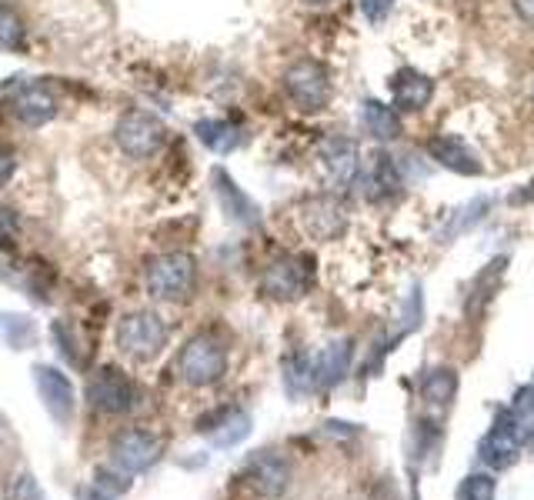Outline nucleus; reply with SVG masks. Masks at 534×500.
<instances>
[{"instance_id":"obj_10","label":"nucleus","mask_w":534,"mask_h":500,"mask_svg":"<svg viewBox=\"0 0 534 500\" xmlns=\"http://www.w3.org/2000/svg\"><path fill=\"white\" fill-rule=\"evenodd\" d=\"M7 107H11V114L21 120L24 127H44L61 114V104H57L54 90L41 84V80L14 84L11 97H7Z\"/></svg>"},{"instance_id":"obj_15","label":"nucleus","mask_w":534,"mask_h":500,"mask_svg":"<svg viewBox=\"0 0 534 500\" xmlns=\"http://www.w3.org/2000/svg\"><path fill=\"white\" fill-rule=\"evenodd\" d=\"M197 434L211 437L214 447H234L251 434V417H247L241 407L211 410V414H204L197 420Z\"/></svg>"},{"instance_id":"obj_23","label":"nucleus","mask_w":534,"mask_h":500,"mask_svg":"<svg viewBox=\"0 0 534 500\" xmlns=\"http://www.w3.org/2000/svg\"><path fill=\"white\" fill-rule=\"evenodd\" d=\"M0 50H7V54H24L27 50L24 17L11 4H0Z\"/></svg>"},{"instance_id":"obj_30","label":"nucleus","mask_w":534,"mask_h":500,"mask_svg":"<svg viewBox=\"0 0 534 500\" xmlns=\"http://www.w3.org/2000/svg\"><path fill=\"white\" fill-rule=\"evenodd\" d=\"M17 237H21V220H17L14 210L0 207V250L14 247Z\"/></svg>"},{"instance_id":"obj_2","label":"nucleus","mask_w":534,"mask_h":500,"mask_svg":"<svg viewBox=\"0 0 534 500\" xmlns=\"http://www.w3.org/2000/svg\"><path fill=\"white\" fill-rule=\"evenodd\" d=\"M177 374L187 387H211L227 374V347L214 334H194L177 354Z\"/></svg>"},{"instance_id":"obj_21","label":"nucleus","mask_w":534,"mask_h":500,"mask_svg":"<svg viewBox=\"0 0 534 500\" xmlns=\"http://www.w3.org/2000/svg\"><path fill=\"white\" fill-rule=\"evenodd\" d=\"M194 134L207 150H214V154H231V150H237L244 144V130L237 124H231V120H217V117L197 120Z\"/></svg>"},{"instance_id":"obj_14","label":"nucleus","mask_w":534,"mask_h":500,"mask_svg":"<svg viewBox=\"0 0 534 500\" xmlns=\"http://www.w3.org/2000/svg\"><path fill=\"white\" fill-rule=\"evenodd\" d=\"M214 194L221 200V210L237 227H261V207L237 187V180L224 167L214 170Z\"/></svg>"},{"instance_id":"obj_9","label":"nucleus","mask_w":534,"mask_h":500,"mask_svg":"<svg viewBox=\"0 0 534 500\" xmlns=\"http://www.w3.org/2000/svg\"><path fill=\"white\" fill-rule=\"evenodd\" d=\"M301 230L314 240H334L348 227V204L338 194H318L308 197L298 210Z\"/></svg>"},{"instance_id":"obj_19","label":"nucleus","mask_w":534,"mask_h":500,"mask_svg":"<svg viewBox=\"0 0 534 500\" xmlns=\"http://www.w3.org/2000/svg\"><path fill=\"white\" fill-rule=\"evenodd\" d=\"M478 454H481V460H484L488 467H498V470L511 467L514 460H518V454H521V437H518V430H514L511 424L491 430V434L481 440Z\"/></svg>"},{"instance_id":"obj_6","label":"nucleus","mask_w":534,"mask_h":500,"mask_svg":"<svg viewBox=\"0 0 534 500\" xmlns=\"http://www.w3.org/2000/svg\"><path fill=\"white\" fill-rule=\"evenodd\" d=\"M114 140L127 157L147 160L167 144V124L161 117H154L151 110H127V114L117 120Z\"/></svg>"},{"instance_id":"obj_31","label":"nucleus","mask_w":534,"mask_h":500,"mask_svg":"<svg viewBox=\"0 0 534 500\" xmlns=\"http://www.w3.org/2000/svg\"><path fill=\"white\" fill-rule=\"evenodd\" d=\"M391 7H394V0H361V10L371 24H384L391 14Z\"/></svg>"},{"instance_id":"obj_8","label":"nucleus","mask_w":534,"mask_h":500,"mask_svg":"<svg viewBox=\"0 0 534 500\" xmlns=\"http://www.w3.org/2000/svg\"><path fill=\"white\" fill-rule=\"evenodd\" d=\"M161 457H164L161 437H154L151 430H141V427L121 430L111 444V464L121 467L124 474H144V470H151Z\"/></svg>"},{"instance_id":"obj_20","label":"nucleus","mask_w":534,"mask_h":500,"mask_svg":"<svg viewBox=\"0 0 534 500\" xmlns=\"http://www.w3.org/2000/svg\"><path fill=\"white\" fill-rule=\"evenodd\" d=\"M351 364V344L341 340V344H328L321 354L311 357V370H314V387H331L348 374Z\"/></svg>"},{"instance_id":"obj_35","label":"nucleus","mask_w":534,"mask_h":500,"mask_svg":"<svg viewBox=\"0 0 534 500\" xmlns=\"http://www.w3.org/2000/svg\"><path fill=\"white\" fill-rule=\"evenodd\" d=\"M514 10L528 27H534V0H514Z\"/></svg>"},{"instance_id":"obj_26","label":"nucleus","mask_w":534,"mask_h":500,"mask_svg":"<svg viewBox=\"0 0 534 500\" xmlns=\"http://www.w3.org/2000/svg\"><path fill=\"white\" fill-rule=\"evenodd\" d=\"M0 334L14 350H27L37 340L34 320H27L24 314H0Z\"/></svg>"},{"instance_id":"obj_17","label":"nucleus","mask_w":534,"mask_h":500,"mask_svg":"<svg viewBox=\"0 0 534 500\" xmlns=\"http://www.w3.org/2000/svg\"><path fill=\"white\" fill-rule=\"evenodd\" d=\"M428 154H431V160H438L441 167H448V170H454V174H464V177H478L484 170L478 154H474V150L454 134H438V137H434L428 144Z\"/></svg>"},{"instance_id":"obj_38","label":"nucleus","mask_w":534,"mask_h":500,"mask_svg":"<svg viewBox=\"0 0 534 500\" xmlns=\"http://www.w3.org/2000/svg\"><path fill=\"white\" fill-rule=\"evenodd\" d=\"M531 450H534V434H531Z\"/></svg>"},{"instance_id":"obj_1","label":"nucleus","mask_w":534,"mask_h":500,"mask_svg":"<svg viewBox=\"0 0 534 500\" xmlns=\"http://www.w3.org/2000/svg\"><path fill=\"white\" fill-rule=\"evenodd\" d=\"M147 294L154 300H167V304H184L194 294L197 284V260L184 250H171V254L154 257L144 270Z\"/></svg>"},{"instance_id":"obj_22","label":"nucleus","mask_w":534,"mask_h":500,"mask_svg":"<svg viewBox=\"0 0 534 500\" xmlns=\"http://www.w3.org/2000/svg\"><path fill=\"white\" fill-rule=\"evenodd\" d=\"M361 127L378 140L401 137V117L394 107H384L378 100H364L361 104Z\"/></svg>"},{"instance_id":"obj_33","label":"nucleus","mask_w":534,"mask_h":500,"mask_svg":"<svg viewBox=\"0 0 534 500\" xmlns=\"http://www.w3.org/2000/svg\"><path fill=\"white\" fill-rule=\"evenodd\" d=\"M74 500H114V494H107L97 484H81L74 490Z\"/></svg>"},{"instance_id":"obj_25","label":"nucleus","mask_w":534,"mask_h":500,"mask_svg":"<svg viewBox=\"0 0 534 500\" xmlns=\"http://www.w3.org/2000/svg\"><path fill=\"white\" fill-rule=\"evenodd\" d=\"M51 337H54V347H57V354H61L67 364L71 367H87V360H84V350L81 347V340H77L74 334V327H71V320H54L51 324Z\"/></svg>"},{"instance_id":"obj_27","label":"nucleus","mask_w":534,"mask_h":500,"mask_svg":"<svg viewBox=\"0 0 534 500\" xmlns=\"http://www.w3.org/2000/svg\"><path fill=\"white\" fill-rule=\"evenodd\" d=\"M94 484L101 487V490H107V494H114V497H121V494H127L131 490V474H124L121 467H97L94 470Z\"/></svg>"},{"instance_id":"obj_13","label":"nucleus","mask_w":534,"mask_h":500,"mask_svg":"<svg viewBox=\"0 0 534 500\" xmlns=\"http://www.w3.org/2000/svg\"><path fill=\"white\" fill-rule=\"evenodd\" d=\"M244 480L261 497H281L291 487V464L271 450H261L244 464Z\"/></svg>"},{"instance_id":"obj_36","label":"nucleus","mask_w":534,"mask_h":500,"mask_svg":"<svg viewBox=\"0 0 534 500\" xmlns=\"http://www.w3.org/2000/svg\"><path fill=\"white\" fill-rule=\"evenodd\" d=\"M371 500H401V497H398V490H394L391 480H384V484H378V490H374Z\"/></svg>"},{"instance_id":"obj_29","label":"nucleus","mask_w":534,"mask_h":500,"mask_svg":"<svg viewBox=\"0 0 534 500\" xmlns=\"http://www.w3.org/2000/svg\"><path fill=\"white\" fill-rule=\"evenodd\" d=\"M494 490H498V484H494L488 474H474V477H468V484H464L461 497L464 500H494Z\"/></svg>"},{"instance_id":"obj_11","label":"nucleus","mask_w":534,"mask_h":500,"mask_svg":"<svg viewBox=\"0 0 534 500\" xmlns=\"http://www.w3.org/2000/svg\"><path fill=\"white\" fill-rule=\"evenodd\" d=\"M31 374H34L37 390H41V400H44L47 414L54 417V424L67 427L74 420V407H77L74 384L51 364H34Z\"/></svg>"},{"instance_id":"obj_5","label":"nucleus","mask_w":534,"mask_h":500,"mask_svg":"<svg viewBox=\"0 0 534 500\" xmlns=\"http://www.w3.org/2000/svg\"><path fill=\"white\" fill-rule=\"evenodd\" d=\"M284 94L291 97V104L298 110H308V114H318L331 104V74L321 60L304 57L294 60V64L284 70Z\"/></svg>"},{"instance_id":"obj_18","label":"nucleus","mask_w":534,"mask_h":500,"mask_svg":"<svg viewBox=\"0 0 534 500\" xmlns=\"http://www.w3.org/2000/svg\"><path fill=\"white\" fill-rule=\"evenodd\" d=\"M364 180H368V197L371 200H391L401 194L404 180H401V170L398 164H394V157L388 154V150H374L371 160H368V174H364Z\"/></svg>"},{"instance_id":"obj_3","label":"nucleus","mask_w":534,"mask_h":500,"mask_svg":"<svg viewBox=\"0 0 534 500\" xmlns=\"http://www.w3.org/2000/svg\"><path fill=\"white\" fill-rule=\"evenodd\" d=\"M167 337H171V330H167V324L154 310H131L117 324V347H121L124 357L137 360V364H147V360L161 354L167 347Z\"/></svg>"},{"instance_id":"obj_28","label":"nucleus","mask_w":534,"mask_h":500,"mask_svg":"<svg viewBox=\"0 0 534 500\" xmlns=\"http://www.w3.org/2000/svg\"><path fill=\"white\" fill-rule=\"evenodd\" d=\"M7 500H47V497H44L41 484H37L31 474H21L7 484Z\"/></svg>"},{"instance_id":"obj_16","label":"nucleus","mask_w":534,"mask_h":500,"mask_svg":"<svg viewBox=\"0 0 534 500\" xmlns=\"http://www.w3.org/2000/svg\"><path fill=\"white\" fill-rule=\"evenodd\" d=\"M391 104L394 110H404V114H414V110H424L434 97V80H428L421 70L414 67H401L398 74L391 77Z\"/></svg>"},{"instance_id":"obj_12","label":"nucleus","mask_w":534,"mask_h":500,"mask_svg":"<svg viewBox=\"0 0 534 500\" xmlns=\"http://www.w3.org/2000/svg\"><path fill=\"white\" fill-rule=\"evenodd\" d=\"M321 157V167L324 174L334 187H351L354 180L361 177V154H358V144H354L351 137H328L318 150Z\"/></svg>"},{"instance_id":"obj_24","label":"nucleus","mask_w":534,"mask_h":500,"mask_svg":"<svg viewBox=\"0 0 534 500\" xmlns=\"http://www.w3.org/2000/svg\"><path fill=\"white\" fill-rule=\"evenodd\" d=\"M421 394L431 400V404H448V400L458 394V374L451 367H438L428 370L421 380Z\"/></svg>"},{"instance_id":"obj_34","label":"nucleus","mask_w":534,"mask_h":500,"mask_svg":"<svg viewBox=\"0 0 534 500\" xmlns=\"http://www.w3.org/2000/svg\"><path fill=\"white\" fill-rule=\"evenodd\" d=\"M514 414L518 417H534V390H521L514 400Z\"/></svg>"},{"instance_id":"obj_32","label":"nucleus","mask_w":534,"mask_h":500,"mask_svg":"<svg viewBox=\"0 0 534 500\" xmlns=\"http://www.w3.org/2000/svg\"><path fill=\"white\" fill-rule=\"evenodd\" d=\"M14 170H17V157H14V150L0 144V187H7V180L14 177Z\"/></svg>"},{"instance_id":"obj_7","label":"nucleus","mask_w":534,"mask_h":500,"mask_svg":"<svg viewBox=\"0 0 534 500\" xmlns=\"http://www.w3.org/2000/svg\"><path fill=\"white\" fill-rule=\"evenodd\" d=\"M314 280V264L304 254H284L264 267L261 290L271 300H298L308 294Z\"/></svg>"},{"instance_id":"obj_37","label":"nucleus","mask_w":534,"mask_h":500,"mask_svg":"<svg viewBox=\"0 0 534 500\" xmlns=\"http://www.w3.org/2000/svg\"><path fill=\"white\" fill-rule=\"evenodd\" d=\"M301 4H308V7H328V4H334V0H301Z\"/></svg>"},{"instance_id":"obj_4","label":"nucleus","mask_w":534,"mask_h":500,"mask_svg":"<svg viewBox=\"0 0 534 500\" xmlns=\"http://www.w3.org/2000/svg\"><path fill=\"white\" fill-rule=\"evenodd\" d=\"M84 394H87V404H91L94 410L111 414V417H121V414H127V410H134L137 404H141V390H137V384L114 364H104V367L91 370Z\"/></svg>"}]
</instances>
